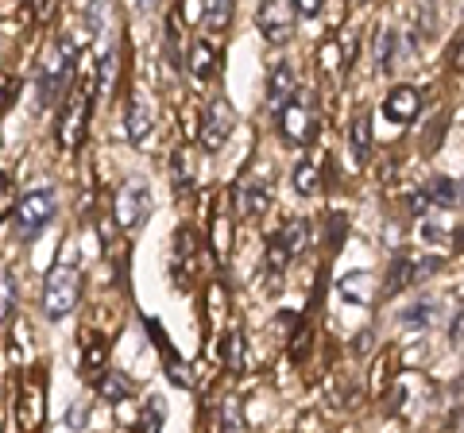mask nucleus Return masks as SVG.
<instances>
[{
  "instance_id": "obj_11",
  "label": "nucleus",
  "mask_w": 464,
  "mask_h": 433,
  "mask_svg": "<svg viewBox=\"0 0 464 433\" xmlns=\"http://www.w3.org/2000/svg\"><path fill=\"white\" fill-rule=\"evenodd\" d=\"M237 201H240V213L244 216H259L267 206H271V190L264 178H244L240 190H237Z\"/></svg>"
},
{
  "instance_id": "obj_9",
  "label": "nucleus",
  "mask_w": 464,
  "mask_h": 433,
  "mask_svg": "<svg viewBox=\"0 0 464 433\" xmlns=\"http://www.w3.org/2000/svg\"><path fill=\"white\" fill-rule=\"evenodd\" d=\"M418 109H422V93H418L414 85H395V90L387 93V101H383V112L395 124H411L418 117Z\"/></svg>"
},
{
  "instance_id": "obj_37",
  "label": "nucleus",
  "mask_w": 464,
  "mask_h": 433,
  "mask_svg": "<svg viewBox=\"0 0 464 433\" xmlns=\"http://www.w3.org/2000/svg\"><path fill=\"white\" fill-rule=\"evenodd\" d=\"M8 97H12V78H8V74H0V109L8 105Z\"/></svg>"
},
{
  "instance_id": "obj_31",
  "label": "nucleus",
  "mask_w": 464,
  "mask_h": 433,
  "mask_svg": "<svg viewBox=\"0 0 464 433\" xmlns=\"http://www.w3.org/2000/svg\"><path fill=\"white\" fill-rule=\"evenodd\" d=\"M221 426L225 429H244V414H240V399L232 395L228 402H225V410H221Z\"/></svg>"
},
{
  "instance_id": "obj_23",
  "label": "nucleus",
  "mask_w": 464,
  "mask_h": 433,
  "mask_svg": "<svg viewBox=\"0 0 464 433\" xmlns=\"http://www.w3.org/2000/svg\"><path fill=\"white\" fill-rule=\"evenodd\" d=\"M225 364L232 371H244V337H240V329H228V337H225Z\"/></svg>"
},
{
  "instance_id": "obj_10",
  "label": "nucleus",
  "mask_w": 464,
  "mask_h": 433,
  "mask_svg": "<svg viewBox=\"0 0 464 433\" xmlns=\"http://www.w3.org/2000/svg\"><path fill=\"white\" fill-rule=\"evenodd\" d=\"M295 70H290V63H275V70H271V78H267V105L279 112L286 101H295Z\"/></svg>"
},
{
  "instance_id": "obj_32",
  "label": "nucleus",
  "mask_w": 464,
  "mask_h": 433,
  "mask_svg": "<svg viewBox=\"0 0 464 433\" xmlns=\"http://www.w3.org/2000/svg\"><path fill=\"white\" fill-rule=\"evenodd\" d=\"M322 70H325V74H337V70H341V43L337 39H329L322 47Z\"/></svg>"
},
{
  "instance_id": "obj_8",
  "label": "nucleus",
  "mask_w": 464,
  "mask_h": 433,
  "mask_svg": "<svg viewBox=\"0 0 464 433\" xmlns=\"http://www.w3.org/2000/svg\"><path fill=\"white\" fill-rule=\"evenodd\" d=\"M279 128H283V136L290 143H306L314 136V117H310V109H306V101H286V105L279 109Z\"/></svg>"
},
{
  "instance_id": "obj_22",
  "label": "nucleus",
  "mask_w": 464,
  "mask_h": 433,
  "mask_svg": "<svg viewBox=\"0 0 464 433\" xmlns=\"http://www.w3.org/2000/svg\"><path fill=\"white\" fill-rule=\"evenodd\" d=\"M391 63H395V32L380 27V35H375V66L391 70Z\"/></svg>"
},
{
  "instance_id": "obj_13",
  "label": "nucleus",
  "mask_w": 464,
  "mask_h": 433,
  "mask_svg": "<svg viewBox=\"0 0 464 433\" xmlns=\"http://www.w3.org/2000/svg\"><path fill=\"white\" fill-rule=\"evenodd\" d=\"M209 244H213V252L221 259L232 248V216H228V197L225 194L217 197V213H213V225H209Z\"/></svg>"
},
{
  "instance_id": "obj_19",
  "label": "nucleus",
  "mask_w": 464,
  "mask_h": 433,
  "mask_svg": "<svg viewBox=\"0 0 464 433\" xmlns=\"http://www.w3.org/2000/svg\"><path fill=\"white\" fill-rule=\"evenodd\" d=\"M148 132H151V112H148V105L132 101V105H128V140L140 143V140H148Z\"/></svg>"
},
{
  "instance_id": "obj_14",
  "label": "nucleus",
  "mask_w": 464,
  "mask_h": 433,
  "mask_svg": "<svg viewBox=\"0 0 464 433\" xmlns=\"http://www.w3.org/2000/svg\"><path fill=\"white\" fill-rule=\"evenodd\" d=\"M194 252H198L194 228H182V233H179V244H174V275H179V286H182V291L190 286V275H194Z\"/></svg>"
},
{
  "instance_id": "obj_41",
  "label": "nucleus",
  "mask_w": 464,
  "mask_h": 433,
  "mask_svg": "<svg viewBox=\"0 0 464 433\" xmlns=\"http://www.w3.org/2000/svg\"><path fill=\"white\" fill-rule=\"evenodd\" d=\"M140 5H143V8H155V5H159V0H140Z\"/></svg>"
},
{
  "instance_id": "obj_6",
  "label": "nucleus",
  "mask_w": 464,
  "mask_h": 433,
  "mask_svg": "<svg viewBox=\"0 0 464 433\" xmlns=\"http://www.w3.org/2000/svg\"><path fill=\"white\" fill-rule=\"evenodd\" d=\"M112 213H116V225L121 228H136L143 225V216L151 213V190L143 182H124L116 190V201H112Z\"/></svg>"
},
{
  "instance_id": "obj_15",
  "label": "nucleus",
  "mask_w": 464,
  "mask_h": 433,
  "mask_svg": "<svg viewBox=\"0 0 464 433\" xmlns=\"http://www.w3.org/2000/svg\"><path fill=\"white\" fill-rule=\"evenodd\" d=\"M39 418H43V375H32V380L24 383V414H20V422L27 429H35Z\"/></svg>"
},
{
  "instance_id": "obj_12",
  "label": "nucleus",
  "mask_w": 464,
  "mask_h": 433,
  "mask_svg": "<svg viewBox=\"0 0 464 433\" xmlns=\"http://www.w3.org/2000/svg\"><path fill=\"white\" fill-rule=\"evenodd\" d=\"M348 155H353L356 167L368 163V155H372V117L368 112H356L353 128H348Z\"/></svg>"
},
{
  "instance_id": "obj_17",
  "label": "nucleus",
  "mask_w": 464,
  "mask_h": 433,
  "mask_svg": "<svg viewBox=\"0 0 464 433\" xmlns=\"http://www.w3.org/2000/svg\"><path fill=\"white\" fill-rule=\"evenodd\" d=\"M105 341H101L97 333L85 337V352H82V375L85 380H97L101 371H105Z\"/></svg>"
},
{
  "instance_id": "obj_1",
  "label": "nucleus",
  "mask_w": 464,
  "mask_h": 433,
  "mask_svg": "<svg viewBox=\"0 0 464 433\" xmlns=\"http://www.w3.org/2000/svg\"><path fill=\"white\" fill-rule=\"evenodd\" d=\"M82 298V271L74 264H54L47 283H43V313L51 322H63L66 313H74Z\"/></svg>"
},
{
  "instance_id": "obj_40",
  "label": "nucleus",
  "mask_w": 464,
  "mask_h": 433,
  "mask_svg": "<svg viewBox=\"0 0 464 433\" xmlns=\"http://www.w3.org/2000/svg\"><path fill=\"white\" fill-rule=\"evenodd\" d=\"M457 341H464V317H460V322H457Z\"/></svg>"
},
{
  "instance_id": "obj_2",
  "label": "nucleus",
  "mask_w": 464,
  "mask_h": 433,
  "mask_svg": "<svg viewBox=\"0 0 464 433\" xmlns=\"http://www.w3.org/2000/svg\"><path fill=\"white\" fill-rule=\"evenodd\" d=\"M74 59H78V47H74V39L70 35L43 51V63H39V101L43 105L66 90L70 74H74Z\"/></svg>"
},
{
  "instance_id": "obj_5",
  "label": "nucleus",
  "mask_w": 464,
  "mask_h": 433,
  "mask_svg": "<svg viewBox=\"0 0 464 433\" xmlns=\"http://www.w3.org/2000/svg\"><path fill=\"white\" fill-rule=\"evenodd\" d=\"M232 128H237V109H232L225 97L209 101L206 117H201V128H198L201 148H206V151H221L228 143V136H232Z\"/></svg>"
},
{
  "instance_id": "obj_35",
  "label": "nucleus",
  "mask_w": 464,
  "mask_h": 433,
  "mask_svg": "<svg viewBox=\"0 0 464 433\" xmlns=\"http://www.w3.org/2000/svg\"><path fill=\"white\" fill-rule=\"evenodd\" d=\"M85 418H90V407H85V402H74V407L66 410V426H70V429H82Z\"/></svg>"
},
{
  "instance_id": "obj_16",
  "label": "nucleus",
  "mask_w": 464,
  "mask_h": 433,
  "mask_svg": "<svg viewBox=\"0 0 464 433\" xmlns=\"http://www.w3.org/2000/svg\"><path fill=\"white\" fill-rule=\"evenodd\" d=\"M186 66H190V74L198 78V82H206V78H213V70H217V51H213V43H194L190 47V59H186Z\"/></svg>"
},
{
  "instance_id": "obj_18",
  "label": "nucleus",
  "mask_w": 464,
  "mask_h": 433,
  "mask_svg": "<svg viewBox=\"0 0 464 433\" xmlns=\"http://www.w3.org/2000/svg\"><path fill=\"white\" fill-rule=\"evenodd\" d=\"M201 24L209 32H225L232 24V0H201Z\"/></svg>"
},
{
  "instance_id": "obj_21",
  "label": "nucleus",
  "mask_w": 464,
  "mask_h": 433,
  "mask_svg": "<svg viewBox=\"0 0 464 433\" xmlns=\"http://www.w3.org/2000/svg\"><path fill=\"white\" fill-rule=\"evenodd\" d=\"M101 395H105L109 402H124L128 395H132V383L124 380V375H116V371H109V375H101Z\"/></svg>"
},
{
  "instance_id": "obj_20",
  "label": "nucleus",
  "mask_w": 464,
  "mask_h": 433,
  "mask_svg": "<svg viewBox=\"0 0 464 433\" xmlns=\"http://www.w3.org/2000/svg\"><path fill=\"white\" fill-rule=\"evenodd\" d=\"M283 244H286V248H290V255H298L302 248H306V240H310V225L306 221H302V216H295V221H286L283 225Z\"/></svg>"
},
{
  "instance_id": "obj_33",
  "label": "nucleus",
  "mask_w": 464,
  "mask_h": 433,
  "mask_svg": "<svg viewBox=\"0 0 464 433\" xmlns=\"http://www.w3.org/2000/svg\"><path fill=\"white\" fill-rule=\"evenodd\" d=\"M174 175H179V186H182V190H190V186H194V170H190V151H179V159H174Z\"/></svg>"
},
{
  "instance_id": "obj_30",
  "label": "nucleus",
  "mask_w": 464,
  "mask_h": 433,
  "mask_svg": "<svg viewBox=\"0 0 464 433\" xmlns=\"http://www.w3.org/2000/svg\"><path fill=\"white\" fill-rule=\"evenodd\" d=\"M8 213H16V186H12L8 175H0V221H5Z\"/></svg>"
},
{
  "instance_id": "obj_36",
  "label": "nucleus",
  "mask_w": 464,
  "mask_h": 433,
  "mask_svg": "<svg viewBox=\"0 0 464 433\" xmlns=\"http://www.w3.org/2000/svg\"><path fill=\"white\" fill-rule=\"evenodd\" d=\"M54 5H58V0H32V12H35V20H39V24H47V20L54 16Z\"/></svg>"
},
{
  "instance_id": "obj_28",
  "label": "nucleus",
  "mask_w": 464,
  "mask_h": 433,
  "mask_svg": "<svg viewBox=\"0 0 464 433\" xmlns=\"http://www.w3.org/2000/svg\"><path fill=\"white\" fill-rule=\"evenodd\" d=\"M112 85H116V54L109 51L97 70V93H112Z\"/></svg>"
},
{
  "instance_id": "obj_38",
  "label": "nucleus",
  "mask_w": 464,
  "mask_h": 433,
  "mask_svg": "<svg viewBox=\"0 0 464 433\" xmlns=\"http://www.w3.org/2000/svg\"><path fill=\"white\" fill-rule=\"evenodd\" d=\"M317 8H322V0H298V12H302V16H317Z\"/></svg>"
},
{
  "instance_id": "obj_24",
  "label": "nucleus",
  "mask_w": 464,
  "mask_h": 433,
  "mask_svg": "<svg viewBox=\"0 0 464 433\" xmlns=\"http://www.w3.org/2000/svg\"><path fill=\"white\" fill-rule=\"evenodd\" d=\"M12 310H16V283L8 271H0V325L12 317Z\"/></svg>"
},
{
  "instance_id": "obj_25",
  "label": "nucleus",
  "mask_w": 464,
  "mask_h": 433,
  "mask_svg": "<svg viewBox=\"0 0 464 433\" xmlns=\"http://www.w3.org/2000/svg\"><path fill=\"white\" fill-rule=\"evenodd\" d=\"M317 182H322V175H317V167L302 163V167L295 170V190H298L302 197H314V194H317Z\"/></svg>"
},
{
  "instance_id": "obj_7",
  "label": "nucleus",
  "mask_w": 464,
  "mask_h": 433,
  "mask_svg": "<svg viewBox=\"0 0 464 433\" xmlns=\"http://www.w3.org/2000/svg\"><path fill=\"white\" fill-rule=\"evenodd\" d=\"M54 216V197L47 190H35V194H27L20 206H16V236L27 240V236H35L43 225H47Z\"/></svg>"
},
{
  "instance_id": "obj_26",
  "label": "nucleus",
  "mask_w": 464,
  "mask_h": 433,
  "mask_svg": "<svg viewBox=\"0 0 464 433\" xmlns=\"http://www.w3.org/2000/svg\"><path fill=\"white\" fill-rule=\"evenodd\" d=\"M140 426L143 429H163V399H148L143 402V410H140Z\"/></svg>"
},
{
  "instance_id": "obj_3",
  "label": "nucleus",
  "mask_w": 464,
  "mask_h": 433,
  "mask_svg": "<svg viewBox=\"0 0 464 433\" xmlns=\"http://www.w3.org/2000/svg\"><path fill=\"white\" fill-rule=\"evenodd\" d=\"M90 105L93 97L90 90H74L63 105V117H58V148L63 151H78L85 140V128H90Z\"/></svg>"
},
{
  "instance_id": "obj_34",
  "label": "nucleus",
  "mask_w": 464,
  "mask_h": 433,
  "mask_svg": "<svg viewBox=\"0 0 464 433\" xmlns=\"http://www.w3.org/2000/svg\"><path fill=\"white\" fill-rule=\"evenodd\" d=\"M430 313H433V302H418V310H406L402 322H406V325H426Z\"/></svg>"
},
{
  "instance_id": "obj_39",
  "label": "nucleus",
  "mask_w": 464,
  "mask_h": 433,
  "mask_svg": "<svg viewBox=\"0 0 464 433\" xmlns=\"http://www.w3.org/2000/svg\"><path fill=\"white\" fill-rule=\"evenodd\" d=\"M453 66H457V70H464V43H460L457 54H453Z\"/></svg>"
},
{
  "instance_id": "obj_27",
  "label": "nucleus",
  "mask_w": 464,
  "mask_h": 433,
  "mask_svg": "<svg viewBox=\"0 0 464 433\" xmlns=\"http://www.w3.org/2000/svg\"><path fill=\"white\" fill-rule=\"evenodd\" d=\"M430 201H433V206H453V201H457V186L449 178H433L430 182Z\"/></svg>"
},
{
  "instance_id": "obj_29",
  "label": "nucleus",
  "mask_w": 464,
  "mask_h": 433,
  "mask_svg": "<svg viewBox=\"0 0 464 433\" xmlns=\"http://www.w3.org/2000/svg\"><path fill=\"white\" fill-rule=\"evenodd\" d=\"M391 275H395V279L387 283V294H395V291H402V286H406V283H411V279L418 275V267H414V264H406V259H399Z\"/></svg>"
},
{
  "instance_id": "obj_4",
  "label": "nucleus",
  "mask_w": 464,
  "mask_h": 433,
  "mask_svg": "<svg viewBox=\"0 0 464 433\" xmlns=\"http://www.w3.org/2000/svg\"><path fill=\"white\" fill-rule=\"evenodd\" d=\"M295 12H298V0H259V8H256L259 35L275 43V47H283L295 35Z\"/></svg>"
}]
</instances>
